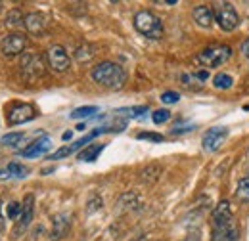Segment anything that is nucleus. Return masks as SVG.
Segmentation results:
<instances>
[{"label":"nucleus","mask_w":249,"mask_h":241,"mask_svg":"<svg viewBox=\"0 0 249 241\" xmlns=\"http://www.w3.org/2000/svg\"><path fill=\"white\" fill-rule=\"evenodd\" d=\"M240 230L234 220L228 201H218L213 211V238L211 241H238Z\"/></svg>","instance_id":"1"},{"label":"nucleus","mask_w":249,"mask_h":241,"mask_svg":"<svg viewBox=\"0 0 249 241\" xmlns=\"http://www.w3.org/2000/svg\"><path fill=\"white\" fill-rule=\"evenodd\" d=\"M94 83H98L100 86L104 88H109V90H119L123 88L124 83H126V71L119 63H113V61H102L98 63L90 73Z\"/></svg>","instance_id":"2"},{"label":"nucleus","mask_w":249,"mask_h":241,"mask_svg":"<svg viewBox=\"0 0 249 241\" xmlns=\"http://www.w3.org/2000/svg\"><path fill=\"white\" fill-rule=\"evenodd\" d=\"M132 23H134V29L138 31L140 34H144L146 38H152V40L163 38V33H165L163 23H161V19L157 17L156 14L150 12V10H140V12H136Z\"/></svg>","instance_id":"3"},{"label":"nucleus","mask_w":249,"mask_h":241,"mask_svg":"<svg viewBox=\"0 0 249 241\" xmlns=\"http://www.w3.org/2000/svg\"><path fill=\"white\" fill-rule=\"evenodd\" d=\"M230 58H232V48L226 44H218V46H211V48H205L203 52H199L196 56V63L211 69V67L224 65Z\"/></svg>","instance_id":"4"},{"label":"nucleus","mask_w":249,"mask_h":241,"mask_svg":"<svg viewBox=\"0 0 249 241\" xmlns=\"http://www.w3.org/2000/svg\"><path fill=\"white\" fill-rule=\"evenodd\" d=\"M44 56L38 54V52H25L21 56V63H19V69H21V75L25 81H36L44 75Z\"/></svg>","instance_id":"5"},{"label":"nucleus","mask_w":249,"mask_h":241,"mask_svg":"<svg viewBox=\"0 0 249 241\" xmlns=\"http://www.w3.org/2000/svg\"><path fill=\"white\" fill-rule=\"evenodd\" d=\"M215 21L222 31H234L240 25V16L230 2H220L215 10Z\"/></svg>","instance_id":"6"},{"label":"nucleus","mask_w":249,"mask_h":241,"mask_svg":"<svg viewBox=\"0 0 249 241\" xmlns=\"http://www.w3.org/2000/svg\"><path fill=\"white\" fill-rule=\"evenodd\" d=\"M25 46H27V36L23 33H10L0 38V52L6 58L19 56L25 50Z\"/></svg>","instance_id":"7"},{"label":"nucleus","mask_w":249,"mask_h":241,"mask_svg":"<svg viewBox=\"0 0 249 241\" xmlns=\"http://www.w3.org/2000/svg\"><path fill=\"white\" fill-rule=\"evenodd\" d=\"M46 61H48V67L56 73H65L69 67H71V58L69 54L65 52V48L60 44H54L48 48L46 52Z\"/></svg>","instance_id":"8"},{"label":"nucleus","mask_w":249,"mask_h":241,"mask_svg":"<svg viewBox=\"0 0 249 241\" xmlns=\"http://www.w3.org/2000/svg\"><path fill=\"white\" fill-rule=\"evenodd\" d=\"M33 216H35V197L29 193V195H25V199H23V203H21V214H19V218L16 220V226H14V232H12L14 238H19V236L31 226Z\"/></svg>","instance_id":"9"},{"label":"nucleus","mask_w":249,"mask_h":241,"mask_svg":"<svg viewBox=\"0 0 249 241\" xmlns=\"http://www.w3.org/2000/svg\"><path fill=\"white\" fill-rule=\"evenodd\" d=\"M226 138H228V128L213 126V128H209V130L203 134V138H201V146H203V150L205 151H217L218 148L224 144Z\"/></svg>","instance_id":"10"},{"label":"nucleus","mask_w":249,"mask_h":241,"mask_svg":"<svg viewBox=\"0 0 249 241\" xmlns=\"http://www.w3.org/2000/svg\"><path fill=\"white\" fill-rule=\"evenodd\" d=\"M35 115H36V111H35L31 103H18L8 111V124L16 126V124L29 122V120L35 119Z\"/></svg>","instance_id":"11"},{"label":"nucleus","mask_w":249,"mask_h":241,"mask_svg":"<svg viewBox=\"0 0 249 241\" xmlns=\"http://www.w3.org/2000/svg\"><path fill=\"white\" fill-rule=\"evenodd\" d=\"M100 134H102V132H100V128H96V130H92L90 134H87L85 138H81V140L73 142L71 146H63V148H60L58 151H54V153H52V155H50L48 159H50V161H58V159H63V157H67V155L75 153L77 150L85 148V146H87V144H89L90 140H94V138H96V136H100Z\"/></svg>","instance_id":"12"},{"label":"nucleus","mask_w":249,"mask_h":241,"mask_svg":"<svg viewBox=\"0 0 249 241\" xmlns=\"http://www.w3.org/2000/svg\"><path fill=\"white\" fill-rule=\"evenodd\" d=\"M71 230V216L67 212H60L54 216V222H52V234H50V240L52 241H60L63 240Z\"/></svg>","instance_id":"13"},{"label":"nucleus","mask_w":249,"mask_h":241,"mask_svg":"<svg viewBox=\"0 0 249 241\" xmlns=\"http://www.w3.org/2000/svg\"><path fill=\"white\" fill-rule=\"evenodd\" d=\"M52 148V140L50 136H40L38 140H35L33 144H29L27 148L21 150V157L25 159H33V157H40V155H46Z\"/></svg>","instance_id":"14"},{"label":"nucleus","mask_w":249,"mask_h":241,"mask_svg":"<svg viewBox=\"0 0 249 241\" xmlns=\"http://www.w3.org/2000/svg\"><path fill=\"white\" fill-rule=\"evenodd\" d=\"M192 16H194V21H196L199 27H203V29H209V27L213 25V21H215V10H213L211 6H207V4L196 6Z\"/></svg>","instance_id":"15"},{"label":"nucleus","mask_w":249,"mask_h":241,"mask_svg":"<svg viewBox=\"0 0 249 241\" xmlns=\"http://www.w3.org/2000/svg\"><path fill=\"white\" fill-rule=\"evenodd\" d=\"M46 16L44 14H40V12H31V14H27L25 16V21H23V25H25V29L29 31L31 34H42L44 31H46Z\"/></svg>","instance_id":"16"},{"label":"nucleus","mask_w":249,"mask_h":241,"mask_svg":"<svg viewBox=\"0 0 249 241\" xmlns=\"http://www.w3.org/2000/svg\"><path fill=\"white\" fill-rule=\"evenodd\" d=\"M104 144H90V146H87L85 150L79 153V161H83V163H92L96 161L98 157H100V153L104 151Z\"/></svg>","instance_id":"17"},{"label":"nucleus","mask_w":249,"mask_h":241,"mask_svg":"<svg viewBox=\"0 0 249 241\" xmlns=\"http://www.w3.org/2000/svg\"><path fill=\"white\" fill-rule=\"evenodd\" d=\"M23 21H25L23 12L18 10V8H14V10H10V12L6 14V21H4V25L10 27V29H16V27H21Z\"/></svg>","instance_id":"18"},{"label":"nucleus","mask_w":249,"mask_h":241,"mask_svg":"<svg viewBox=\"0 0 249 241\" xmlns=\"http://www.w3.org/2000/svg\"><path fill=\"white\" fill-rule=\"evenodd\" d=\"M232 85H234V79L228 73H217L213 77V86L217 90H228V88H232Z\"/></svg>","instance_id":"19"},{"label":"nucleus","mask_w":249,"mask_h":241,"mask_svg":"<svg viewBox=\"0 0 249 241\" xmlns=\"http://www.w3.org/2000/svg\"><path fill=\"white\" fill-rule=\"evenodd\" d=\"M94 56H96V52H94V46H90V44H83L75 50V60L79 63H87V61L92 60Z\"/></svg>","instance_id":"20"},{"label":"nucleus","mask_w":249,"mask_h":241,"mask_svg":"<svg viewBox=\"0 0 249 241\" xmlns=\"http://www.w3.org/2000/svg\"><path fill=\"white\" fill-rule=\"evenodd\" d=\"M159 174H161V167L159 165H148L144 171H142V180L146 182V184H154V182L159 178Z\"/></svg>","instance_id":"21"},{"label":"nucleus","mask_w":249,"mask_h":241,"mask_svg":"<svg viewBox=\"0 0 249 241\" xmlns=\"http://www.w3.org/2000/svg\"><path fill=\"white\" fill-rule=\"evenodd\" d=\"M94 113H98V107H96V105L77 107V109L71 113V119H89V117H92Z\"/></svg>","instance_id":"22"},{"label":"nucleus","mask_w":249,"mask_h":241,"mask_svg":"<svg viewBox=\"0 0 249 241\" xmlns=\"http://www.w3.org/2000/svg\"><path fill=\"white\" fill-rule=\"evenodd\" d=\"M117 113L126 115V117H132V119H140L148 113V107L146 105H136V107H126V109H119Z\"/></svg>","instance_id":"23"},{"label":"nucleus","mask_w":249,"mask_h":241,"mask_svg":"<svg viewBox=\"0 0 249 241\" xmlns=\"http://www.w3.org/2000/svg\"><path fill=\"white\" fill-rule=\"evenodd\" d=\"M8 171H10L12 178H25L29 174V169L25 165H21V163H16V161L8 165Z\"/></svg>","instance_id":"24"},{"label":"nucleus","mask_w":249,"mask_h":241,"mask_svg":"<svg viewBox=\"0 0 249 241\" xmlns=\"http://www.w3.org/2000/svg\"><path fill=\"white\" fill-rule=\"evenodd\" d=\"M236 197L242 201H249V176H244L238 182V189H236Z\"/></svg>","instance_id":"25"},{"label":"nucleus","mask_w":249,"mask_h":241,"mask_svg":"<svg viewBox=\"0 0 249 241\" xmlns=\"http://www.w3.org/2000/svg\"><path fill=\"white\" fill-rule=\"evenodd\" d=\"M23 132H10V134H6V136H2V144L4 146H18L21 140H23Z\"/></svg>","instance_id":"26"},{"label":"nucleus","mask_w":249,"mask_h":241,"mask_svg":"<svg viewBox=\"0 0 249 241\" xmlns=\"http://www.w3.org/2000/svg\"><path fill=\"white\" fill-rule=\"evenodd\" d=\"M102 205H104V201H102V197L94 193L92 197L89 199V203H87V212H89V214H92V212L100 211V209H102Z\"/></svg>","instance_id":"27"},{"label":"nucleus","mask_w":249,"mask_h":241,"mask_svg":"<svg viewBox=\"0 0 249 241\" xmlns=\"http://www.w3.org/2000/svg\"><path fill=\"white\" fill-rule=\"evenodd\" d=\"M152 119L156 124H163V122H167V120L171 119V111L169 109H157L152 113Z\"/></svg>","instance_id":"28"},{"label":"nucleus","mask_w":249,"mask_h":241,"mask_svg":"<svg viewBox=\"0 0 249 241\" xmlns=\"http://www.w3.org/2000/svg\"><path fill=\"white\" fill-rule=\"evenodd\" d=\"M19 214H21V203H18V201H12V203L8 205V218H12V220H18V218H19Z\"/></svg>","instance_id":"29"},{"label":"nucleus","mask_w":249,"mask_h":241,"mask_svg":"<svg viewBox=\"0 0 249 241\" xmlns=\"http://www.w3.org/2000/svg\"><path fill=\"white\" fill-rule=\"evenodd\" d=\"M178 100H180V94H178V92L167 90L161 94V102H163V103H177Z\"/></svg>","instance_id":"30"},{"label":"nucleus","mask_w":249,"mask_h":241,"mask_svg":"<svg viewBox=\"0 0 249 241\" xmlns=\"http://www.w3.org/2000/svg\"><path fill=\"white\" fill-rule=\"evenodd\" d=\"M138 140H150V142H163V136L156 134V132H140Z\"/></svg>","instance_id":"31"},{"label":"nucleus","mask_w":249,"mask_h":241,"mask_svg":"<svg viewBox=\"0 0 249 241\" xmlns=\"http://www.w3.org/2000/svg\"><path fill=\"white\" fill-rule=\"evenodd\" d=\"M194 77H196L197 81H207V79H209V71H196Z\"/></svg>","instance_id":"32"},{"label":"nucleus","mask_w":249,"mask_h":241,"mask_svg":"<svg viewBox=\"0 0 249 241\" xmlns=\"http://www.w3.org/2000/svg\"><path fill=\"white\" fill-rule=\"evenodd\" d=\"M10 178H12V174H10L8 167L6 169H0V180H10Z\"/></svg>","instance_id":"33"},{"label":"nucleus","mask_w":249,"mask_h":241,"mask_svg":"<svg viewBox=\"0 0 249 241\" xmlns=\"http://www.w3.org/2000/svg\"><path fill=\"white\" fill-rule=\"evenodd\" d=\"M242 54L249 60V38H246V40H244V44H242Z\"/></svg>","instance_id":"34"},{"label":"nucleus","mask_w":249,"mask_h":241,"mask_svg":"<svg viewBox=\"0 0 249 241\" xmlns=\"http://www.w3.org/2000/svg\"><path fill=\"white\" fill-rule=\"evenodd\" d=\"M6 228V222H4V216H2V199H0V232H4Z\"/></svg>","instance_id":"35"},{"label":"nucleus","mask_w":249,"mask_h":241,"mask_svg":"<svg viewBox=\"0 0 249 241\" xmlns=\"http://www.w3.org/2000/svg\"><path fill=\"white\" fill-rule=\"evenodd\" d=\"M130 241H146V234H140V236H136L134 240H130Z\"/></svg>","instance_id":"36"},{"label":"nucleus","mask_w":249,"mask_h":241,"mask_svg":"<svg viewBox=\"0 0 249 241\" xmlns=\"http://www.w3.org/2000/svg\"><path fill=\"white\" fill-rule=\"evenodd\" d=\"M0 12H2V2H0Z\"/></svg>","instance_id":"37"},{"label":"nucleus","mask_w":249,"mask_h":241,"mask_svg":"<svg viewBox=\"0 0 249 241\" xmlns=\"http://www.w3.org/2000/svg\"><path fill=\"white\" fill-rule=\"evenodd\" d=\"M248 92H249V86H248Z\"/></svg>","instance_id":"38"}]
</instances>
